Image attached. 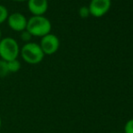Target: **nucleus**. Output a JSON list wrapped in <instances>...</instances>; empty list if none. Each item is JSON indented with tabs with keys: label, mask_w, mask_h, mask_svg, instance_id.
<instances>
[{
	"label": "nucleus",
	"mask_w": 133,
	"mask_h": 133,
	"mask_svg": "<svg viewBox=\"0 0 133 133\" xmlns=\"http://www.w3.org/2000/svg\"><path fill=\"white\" fill-rule=\"evenodd\" d=\"M7 22H8V25L10 28L14 31L22 32L26 29L27 19L21 13L16 12L9 15L7 17Z\"/></svg>",
	"instance_id": "nucleus-6"
},
{
	"label": "nucleus",
	"mask_w": 133,
	"mask_h": 133,
	"mask_svg": "<svg viewBox=\"0 0 133 133\" xmlns=\"http://www.w3.org/2000/svg\"><path fill=\"white\" fill-rule=\"evenodd\" d=\"M39 45L44 54L50 55V54H54L58 51L60 46V41L55 35L50 33L42 37L41 44Z\"/></svg>",
	"instance_id": "nucleus-4"
},
{
	"label": "nucleus",
	"mask_w": 133,
	"mask_h": 133,
	"mask_svg": "<svg viewBox=\"0 0 133 133\" xmlns=\"http://www.w3.org/2000/svg\"><path fill=\"white\" fill-rule=\"evenodd\" d=\"M8 17V10L3 5H0V24L4 23Z\"/></svg>",
	"instance_id": "nucleus-10"
},
{
	"label": "nucleus",
	"mask_w": 133,
	"mask_h": 133,
	"mask_svg": "<svg viewBox=\"0 0 133 133\" xmlns=\"http://www.w3.org/2000/svg\"><path fill=\"white\" fill-rule=\"evenodd\" d=\"M2 127V119H1V116H0V128Z\"/></svg>",
	"instance_id": "nucleus-14"
},
{
	"label": "nucleus",
	"mask_w": 133,
	"mask_h": 133,
	"mask_svg": "<svg viewBox=\"0 0 133 133\" xmlns=\"http://www.w3.org/2000/svg\"><path fill=\"white\" fill-rule=\"evenodd\" d=\"M52 24L48 18L44 16H33L27 20L26 30L32 36L43 37L50 34Z\"/></svg>",
	"instance_id": "nucleus-1"
},
{
	"label": "nucleus",
	"mask_w": 133,
	"mask_h": 133,
	"mask_svg": "<svg viewBox=\"0 0 133 133\" xmlns=\"http://www.w3.org/2000/svg\"><path fill=\"white\" fill-rule=\"evenodd\" d=\"M1 36H2V32H1V29H0V41H1Z\"/></svg>",
	"instance_id": "nucleus-16"
},
{
	"label": "nucleus",
	"mask_w": 133,
	"mask_h": 133,
	"mask_svg": "<svg viewBox=\"0 0 133 133\" xmlns=\"http://www.w3.org/2000/svg\"><path fill=\"white\" fill-rule=\"evenodd\" d=\"M0 133H1V132H0Z\"/></svg>",
	"instance_id": "nucleus-17"
},
{
	"label": "nucleus",
	"mask_w": 133,
	"mask_h": 133,
	"mask_svg": "<svg viewBox=\"0 0 133 133\" xmlns=\"http://www.w3.org/2000/svg\"><path fill=\"white\" fill-rule=\"evenodd\" d=\"M79 15L82 18H86L90 16V10L88 6H82L79 9Z\"/></svg>",
	"instance_id": "nucleus-11"
},
{
	"label": "nucleus",
	"mask_w": 133,
	"mask_h": 133,
	"mask_svg": "<svg viewBox=\"0 0 133 133\" xmlns=\"http://www.w3.org/2000/svg\"><path fill=\"white\" fill-rule=\"evenodd\" d=\"M31 38H32V35L27 31L26 29L21 32V39L23 41H25V42H26V43H29V41L31 40Z\"/></svg>",
	"instance_id": "nucleus-13"
},
{
	"label": "nucleus",
	"mask_w": 133,
	"mask_h": 133,
	"mask_svg": "<svg viewBox=\"0 0 133 133\" xmlns=\"http://www.w3.org/2000/svg\"><path fill=\"white\" fill-rule=\"evenodd\" d=\"M6 63L9 72H17L21 69V63H20V62L17 59L6 62Z\"/></svg>",
	"instance_id": "nucleus-8"
},
{
	"label": "nucleus",
	"mask_w": 133,
	"mask_h": 133,
	"mask_svg": "<svg viewBox=\"0 0 133 133\" xmlns=\"http://www.w3.org/2000/svg\"><path fill=\"white\" fill-rule=\"evenodd\" d=\"M20 48L17 42L12 37H5L0 41V57L5 62L17 59Z\"/></svg>",
	"instance_id": "nucleus-3"
},
{
	"label": "nucleus",
	"mask_w": 133,
	"mask_h": 133,
	"mask_svg": "<svg viewBox=\"0 0 133 133\" xmlns=\"http://www.w3.org/2000/svg\"><path fill=\"white\" fill-rule=\"evenodd\" d=\"M110 0H91L89 5L90 14L94 17H102L110 8Z\"/></svg>",
	"instance_id": "nucleus-5"
},
{
	"label": "nucleus",
	"mask_w": 133,
	"mask_h": 133,
	"mask_svg": "<svg viewBox=\"0 0 133 133\" xmlns=\"http://www.w3.org/2000/svg\"><path fill=\"white\" fill-rule=\"evenodd\" d=\"M21 56L24 61L30 64H37L41 63L44 57V54L42 51L40 45L35 43H26L20 50Z\"/></svg>",
	"instance_id": "nucleus-2"
},
{
	"label": "nucleus",
	"mask_w": 133,
	"mask_h": 133,
	"mask_svg": "<svg viewBox=\"0 0 133 133\" xmlns=\"http://www.w3.org/2000/svg\"><path fill=\"white\" fill-rule=\"evenodd\" d=\"M13 1H16V2H22V1H26V0H13Z\"/></svg>",
	"instance_id": "nucleus-15"
},
{
	"label": "nucleus",
	"mask_w": 133,
	"mask_h": 133,
	"mask_svg": "<svg viewBox=\"0 0 133 133\" xmlns=\"http://www.w3.org/2000/svg\"><path fill=\"white\" fill-rule=\"evenodd\" d=\"M28 9L34 16H43L48 9L47 0H27Z\"/></svg>",
	"instance_id": "nucleus-7"
},
{
	"label": "nucleus",
	"mask_w": 133,
	"mask_h": 133,
	"mask_svg": "<svg viewBox=\"0 0 133 133\" xmlns=\"http://www.w3.org/2000/svg\"><path fill=\"white\" fill-rule=\"evenodd\" d=\"M9 74L8 69H7V63L4 60H0V78L5 77Z\"/></svg>",
	"instance_id": "nucleus-9"
},
{
	"label": "nucleus",
	"mask_w": 133,
	"mask_h": 133,
	"mask_svg": "<svg viewBox=\"0 0 133 133\" xmlns=\"http://www.w3.org/2000/svg\"><path fill=\"white\" fill-rule=\"evenodd\" d=\"M124 133H133V119H129L124 126Z\"/></svg>",
	"instance_id": "nucleus-12"
}]
</instances>
